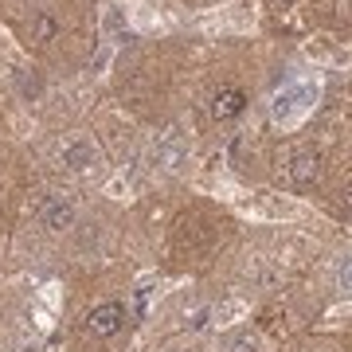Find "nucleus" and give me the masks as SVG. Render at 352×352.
Listing matches in <instances>:
<instances>
[{
    "mask_svg": "<svg viewBox=\"0 0 352 352\" xmlns=\"http://www.w3.org/2000/svg\"><path fill=\"white\" fill-rule=\"evenodd\" d=\"M126 325V305L122 302H106V305H94L87 317V329L94 337H118Z\"/></svg>",
    "mask_w": 352,
    "mask_h": 352,
    "instance_id": "f257e3e1",
    "label": "nucleus"
},
{
    "mask_svg": "<svg viewBox=\"0 0 352 352\" xmlns=\"http://www.w3.org/2000/svg\"><path fill=\"white\" fill-rule=\"evenodd\" d=\"M286 180L294 188H314L317 180H321V157L317 153H298L286 164Z\"/></svg>",
    "mask_w": 352,
    "mask_h": 352,
    "instance_id": "f03ea898",
    "label": "nucleus"
},
{
    "mask_svg": "<svg viewBox=\"0 0 352 352\" xmlns=\"http://www.w3.org/2000/svg\"><path fill=\"white\" fill-rule=\"evenodd\" d=\"M39 223L47 227V231H71L75 227V204L63 200V196H51L43 204V212H39Z\"/></svg>",
    "mask_w": 352,
    "mask_h": 352,
    "instance_id": "7ed1b4c3",
    "label": "nucleus"
},
{
    "mask_svg": "<svg viewBox=\"0 0 352 352\" xmlns=\"http://www.w3.org/2000/svg\"><path fill=\"white\" fill-rule=\"evenodd\" d=\"M63 164L71 168V173H94L98 168V149L90 145V141L75 138L63 145Z\"/></svg>",
    "mask_w": 352,
    "mask_h": 352,
    "instance_id": "20e7f679",
    "label": "nucleus"
},
{
    "mask_svg": "<svg viewBox=\"0 0 352 352\" xmlns=\"http://www.w3.org/2000/svg\"><path fill=\"white\" fill-rule=\"evenodd\" d=\"M243 110H247V94H243L239 87H227L212 98V118H219V122H231V118H239Z\"/></svg>",
    "mask_w": 352,
    "mask_h": 352,
    "instance_id": "39448f33",
    "label": "nucleus"
},
{
    "mask_svg": "<svg viewBox=\"0 0 352 352\" xmlns=\"http://www.w3.org/2000/svg\"><path fill=\"white\" fill-rule=\"evenodd\" d=\"M184 157H188V149L176 141V129H168V133H164V141L157 145V161H161L164 168H180V164H184Z\"/></svg>",
    "mask_w": 352,
    "mask_h": 352,
    "instance_id": "423d86ee",
    "label": "nucleus"
},
{
    "mask_svg": "<svg viewBox=\"0 0 352 352\" xmlns=\"http://www.w3.org/2000/svg\"><path fill=\"white\" fill-rule=\"evenodd\" d=\"M55 36H59V20L51 12H36V20H32V39L36 43H51Z\"/></svg>",
    "mask_w": 352,
    "mask_h": 352,
    "instance_id": "0eeeda50",
    "label": "nucleus"
},
{
    "mask_svg": "<svg viewBox=\"0 0 352 352\" xmlns=\"http://www.w3.org/2000/svg\"><path fill=\"white\" fill-rule=\"evenodd\" d=\"M337 289L340 294H352V258H344L337 266Z\"/></svg>",
    "mask_w": 352,
    "mask_h": 352,
    "instance_id": "6e6552de",
    "label": "nucleus"
},
{
    "mask_svg": "<svg viewBox=\"0 0 352 352\" xmlns=\"http://www.w3.org/2000/svg\"><path fill=\"white\" fill-rule=\"evenodd\" d=\"M39 90H43L39 75H24V78H20V94H24V98H39Z\"/></svg>",
    "mask_w": 352,
    "mask_h": 352,
    "instance_id": "1a4fd4ad",
    "label": "nucleus"
},
{
    "mask_svg": "<svg viewBox=\"0 0 352 352\" xmlns=\"http://www.w3.org/2000/svg\"><path fill=\"white\" fill-rule=\"evenodd\" d=\"M231 352H258V340L251 333H239V337L231 340Z\"/></svg>",
    "mask_w": 352,
    "mask_h": 352,
    "instance_id": "9d476101",
    "label": "nucleus"
}]
</instances>
